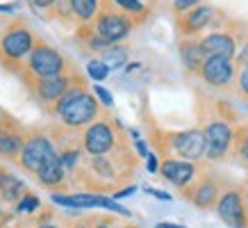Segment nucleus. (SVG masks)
<instances>
[{
    "label": "nucleus",
    "instance_id": "f257e3e1",
    "mask_svg": "<svg viewBox=\"0 0 248 228\" xmlns=\"http://www.w3.org/2000/svg\"><path fill=\"white\" fill-rule=\"evenodd\" d=\"M53 112L60 116L62 121L66 123L68 128H82L87 123L96 121L100 105H98L96 94H89L84 82L71 87V89L62 96L57 103L53 105Z\"/></svg>",
    "mask_w": 248,
    "mask_h": 228
},
{
    "label": "nucleus",
    "instance_id": "f03ea898",
    "mask_svg": "<svg viewBox=\"0 0 248 228\" xmlns=\"http://www.w3.org/2000/svg\"><path fill=\"white\" fill-rule=\"evenodd\" d=\"M34 41L37 39L28 28V23L23 18H14L0 32V64L18 73L23 68V60H28V55L32 53Z\"/></svg>",
    "mask_w": 248,
    "mask_h": 228
},
{
    "label": "nucleus",
    "instance_id": "7ed1b4c3",
    "mask_svg": "<svg viewBox=\"0 0 248 228\" xmlns=\"http://www.w3.org/2000/svg\"><path fill=\"white\" fill-rule=\"evenodd\" d=\"M66 71H71L66 57H64L57 48H53L48 41L37 39L32 53L28 55V64L18 71V76H21V80L25 84H30V82H34V80H46V78L62 76V73H66Z\"/></svg>",
    "mask_w": 248,
    "mask_h": 228
},
{
    "label": "nucleus",
    "instance_id": "20e7f679",
    "mask_svg": "<svg viewBox=\"0 0 248 228\" xmlns=\"http://www.w3.org/2000/svg\"><path fill=\"white\" fill-rule=\"evenodd\" d=\"M132 18H130L125 12H116V9H100L98 12V16L91 21V28H93V32H96L98 37L103 39V41H107L109 46H114L116 41H121V39H125L132 32Z\"/></svg>",
    "mask_w": 248,
    "mask_h": 228
},
{
    "label": "nucleus",
    "instance_id": "39448f33",
    "mask_svg": "<svg viewBox=\"0 0 248 228\" xmlns=\"http://www.w3.org/2000/svg\"><path fill=\"white\" fill-rule=\"evenodd\" d=\"M76 82H84L82 78H78L76 71H66L62 76L55 78H46V80H34V82L28 84V89L34 94V98L44 105H55L57 100L66 94L71 87H76Z\"/></svg>",
    "mask_w": 248,
    "mask_h": 228
},
{
    "label": "nucleus",
    "instance_id": "423d86ee",
    "mask_svg": "<svg viewBox=\"0 0 248 228\" xmlns=\"http://www.w3.org/2000/svg\"><path fill=\"white\" fill-rule=\"evenodd\" d=\"M205 155L210 160H221L226 158L228 151L234 144V132L230 128V123L223 119L210 121L205 126Z\"/></svg>",
    "mask_w": 248,
    "mask_h": 228
},
{
    "label": "nucleus",
    "instance_id": "0eeeda50",
    "mask_svg": "<svg viewBox=\"0 0 248 228\" xmlns=\"http://www.w3.org/2000/svg\"><path fill=\"white\" fill-rule=\"evenodd\" d=\"M53 203L64 205V208H105L109 212L123 214V217H130V210L123 208L119 201H114L112 196H105V194H53Z\"/></svg>",
    "mask_w": 248,
    "mask_h": 228
},
{
    "label": "nucleus",
    "instance_id": "6e6552de",
    "mask_svg": "<svg viewBox=\"0 0 248 228\" xmlns=\"http://www.w3.org/2000/svg\"><path fill=\"white\" fill-rule=\"evenodd\" d=\"M217 214L226 226H232V228H246L248 226L244 194H241L239 187H230V190H226L221 194V198H218V203H217Z\"/></svg>",
    "mask_w": 248,
    "mask_h": 228
},
{
    "label": "nucleus",
    "instance_id": "1a4fd4ad",
    "mask_svg": "<svg viewBox=\"0 0 248 228\" xmlns=\"http://www.w3.org/2000/svg\"><path fill=\"white\" fill-rule=\"evenodd\" d=\"M82 146L91 158L107 155L116 146V135H114L109 121H93L82 135Z\"/></svg>",
    "mask_w": 248,
    "mask_h": 228
},
{
    "label": "nucleus",
    "instance_id": "9d476101",
    "mask_svg": "<svg viewBox=\"0 0 248 228\" xmlns=\"http://www.w3.org/2000/svg\"><path fill=\"white\" fill-rule=\"evenodd\" d=\"M169 148H173L182 160L196 162L205 155V132L198 128L173 132L169 135Z\"/></svg>",
    "mask_w": 248,
    "mask_h": 228
},
{
    "label": "nucleus",
    "instance_id": "9b49d317",
    "mask_svg": "<svg viewBox=\"0 0 248 228\" xmlns=\"http://www.w3.org/2000/svg\"><path fill=\"white\" fill-rule=\"evenodd\" d=\"M55 151L53 142L44 135H30L25 139V146H23V153L21 158H18V164H21L25 171H30V174L37 176V171L41 169V164L46 162V158Z\"/></svg>",
    "mask_w": 248,
    "mask_h": 228
},
{
    "label": "nucleus",
    "instance_id": "f8f14e48",
    "mask_svg": "<svg viewBox=\"0 0 248 228\" xmlns=\"http://www.w3.org/2000/svg\"><path fill=\"white\" fill-rule=\"evenodd\" d=\"M182 196H187V201L196 205V208H203V210H210V208H217L218 198H221V190H218V180L212 178V176H203L194 180L189 187L182 190Z\"/></svg>",
    "mask_w": 248,
    "mask_h": 228
},
{
    "label": "nucleus",
    "instance_id": "ddd939ff",
    "mask_svg": "<svg viewBox=\"0 0 248 228\" xmlns=\"http://www.w3.org/2000/svg\"><path fill=\"white\" fill-rule=\"evenodd\" d=\"M201 78L212 87H228L234 80V64L228 57H207L201 68Z\"/></svg>",
    "mask_w": 248,
    "mask_h": 228
},
{
    "label": "nucleus",
    "instance_id": "4468645a",
    "mask_svg": "<svg viewBox=\"0 0 248 228\" xmlns=\"http://www.w3.org/2000/svg\"><path fill=\"white\" fill-rule=\"evenodd\" d=\"M159 174L164 176L169 182H173L175 187H189L194 182V174H196V167L194 162H187V160H178V158H166L159 167Z\"/></svg>",
    "mask_w": 248,
    "mask_h": 228
},
{
    "label": "nucleus",
    "instance_id": "2eb2a0df",
    "mask_svg": "<svg viewBox=\"0 0 248 228\" xmlns=\"http://www.w3.org/2000/svg\"><path fill=\"white\" fill-rule=\"evenodd\" d=\"M214 7H210V5H198V7L189 9L187 14L178 16V21H175V25H178V30L185 34V37H191V34H196V32H201L203 28H207L212 21H214Z\"/></svg>",
    "mask_w": 248,
    "mask_h": 228
},
{
    "label": "nucleus",
    "instance_id": "dca6fc26",
    "mask_svg": "<svg viewBox=\"0 0 248 228\" xmlns=\"http://www.w3.org/2000/svg\"><path fill=\"white\" fill-rule=\"evenodd\" d=\"M201 46L207 57H228V60L237 57V41L228 32H212L201 39Z\"/></svg>",
    "mask_w": 248,
    "mask_h": 228
},
{
    "label": "nucleus",
    "instance_id": "f3484780",
    "mask_svg": "<svg viewBox=\"0 0 248 228\" xmlns=\"http://www.w3.org/2000/svg\"><path fill=\"white\" fill-rule=\"evenodd\" d=\"M64 164H62V158H60V153L53 151L48 158H46V162L41 164V169L37 171V178L39 182L44 185V187H60L62 180H64Z\"/></svg>",
    "mask_w": 248,
    "mask_h": 228
},
{
    "label": "nucleus",
    "instance_id": "a211bd4d",
    "mask_svg": "<svg viewBox=\"0 0 248 228\" xmlns=\"http://www.w3.org/2000/svg\"><path fill=\"white\" fill-rule=\"evenodd\" d=\"M25 146L23 135L16 130V126H2L0 128V158L5 160H18Z\"/></svg>",
    "mask_w": 248,
    "mask_h": 228
},
{
    "label": "nucleus",
    "instance_id": "6ab92c4d",
    "mask_svg": "<svg viewBox=\"0 0 248 228\" xmlns=\"http://www.w3.org/2000/svg\"><path fill=\"white\" fill-rule=\"evenodd\" d=\"M180 57H182V64H185L189 71H194V73L196 71L201 73L203 64L207 62V55H205L201 41H194V39L180 41Z\"/></svg>",
    "mask_w": 248,
    "mask_h": 228
},
{
    "label": "nucleus",
    "instance_id": "aec40b11",
    "mask_svg": "<svg viewBox=\"0 0 248 228\" xmlns=\"http://www.w3.org/2000/svg\"><path fill=\"white\" fill-rule=\"evenodd\" d=\"M23 192H25V182L0 167V198L7 203H14L16 198H21Z\"/></svg>",
    "mask_w": 248,
    "mask_h": 228
},
{
    "label": "nucleus",
    "instance_id": "412c9836",
    "mask_svg": "<svg viewBox=\"0 0 248 228\" xmlns=\"http://www.w3.org/2000/svg\"><path fill=\"white\" fill-rule=\"evenodd\" d=\"M73 16H78L80 23H91L98 16V0H68Z\"/></svg>",
    "mask_w": 248,
    "mask_h": 228
},
{
    "label": "nucleus",
    "instance_id": "4be33fe9",
    "mask_svg": "<svg viewBox=\"0 0 248 228\" xmlns=\"http://www.w3.org/2000/svg\"><path fill=\"white\" fill-rule=\"evenodd\" d=\"M125 60H128V50H125V48L109 46L107 50H103V62L107 64V68H109V71H114V68H121L123 64H125Z\"/></svg>",
    "mask_w": 248,
    "mask_h": 228
},
{
    "label": "nucleus",
    "instance_id": "5701e85b",
    "mask_svg": "<svg viewBox=\"0 0 248 228\" xmlns=\"http://www.w3.org/2000/svg\"><path fill=\"white\" fill-rule=\"evenodd\" d=\"M87 76H89L91 80L100 82V80H105V78L109 76V68H107V64L103 60H91L89 64H87Z\"/></svg>",
    "mask_w": 248,
    "mask_h": 228
},
{
    "label": "nucleus",
    "instance_id": "b1692460",
    "mask_svg": "<svg viewBox=\"0 0 248 228\" xmlns=\"http://www.w3.org/2000/svg\"><path fill=\"white\" fill-rule=\"evenodd\" d=\"M116 7H121V12L132 16H146V7H143L141 0H112Z\"/></svg>",
    "mask_w": 248,
    "mask_h": 228
},
{
    "label": "nucleus",
    "instance_id": "393cba45",
    "mask_svg": "<svg viewBox=\"0 0 248 228\" xmlns=\"http://www.w3.org/2000/svg\"><path fill=\"white\" fill-rule=\"evenodd\" d=\"M234 155L241 160H248V128H239L234 135Z\"/></svg>",
    "mask_w": 248,
    "mask_h": 228
},
{
    "label": "nucleus",
    "instance_id": "a878e982",
    "mask_svg": "<svg viewBox=\"0 0 248 228\" xmlns=\"http://www.w3.org/2000/svg\"><path fill=\"white\" fill-rule=\"evenodd\" d=\"M39 205H41V201H39V196H34V194H25V196L16 203V212H23V214H30L34 212Z\"/></svg>",
    "mask_w": 248,
    "mask_h": 228
},
{
    "label": "nucleus",
    "instance_id": "bb28decb",
    "mask_svg": "<svg viewBox=\"0 0 248 228\" xmlns=\"http://www.w3.org/2000/svg\"><path fill=\"white\" fill-rule=\"evenodd\" d=\"M60 158H62V164H64V169H76L78 162H80V155H78L76 148H66V151H62Z\"/></svg>",
    "mask_w": 248,
    "mask_h": 228
},
{
    "label": "nucleus",
    "instance_id": "cd10ccee",
    "mask_svg": "<svg viewBox=\"0 0 248 228\" xmlns=\"http://www.w3.org/2000/svg\"><path fill=\"white\" fill-rule=\"evenodd\" d=\"M203 0H173V9L178 12V14H187L189 9L198 7Z\"/></svg>",
    "mask_w": 248,
    "mask_h": 228
},
{
    "label": "nucleus",
    "instance_id": "c85d7f7f",
    "mask_svg": "<svg viewBox=\"0 0 248 228\" xmlns=\"http://www.w3.org/2000/svg\"><path fill=\"white\" fill-rule=\"evenodd\" d=\"M93 94H96V98L100 100L105 107H112L114 105V96L105 89V87H103V84H96V87H93Z\"/></svg>",
    "mask_w": 248,
    "mask_h": 228
},
{
    "label": "nucleus",
    "instance_id": "c756f323",
    "mask_svg": "<svg viewBox=\"0 0 248 228\" xmlns=\"http://www.w3.org/2000/svg\"><path fill=\"white\" fill-rule=\"evenodd\" d=\"M239 91H241V96L244 98H248V66L241 68V73H239Z\"/></svg>",
    "mask_w": 248,
    "mask_h": 228
},
{
    "label": "nucleus",
    "instance_id": "7c9ffc66",
    "mask_svg": "<svg viewBox=\"0 0 248 228\" xmlns=\"http://www.w3.org/2000/svg\"><path fill=\"white\" fill-rule=\"evenodd\" d=\"M57 2H60V0H30V5L34 7V12H39V9H53Z\"/></svg>",
    "mask_w": 248,
    "mask_h": 228
},
{
    "label": "nucleus",
    "instance_id": "2f4dec72",
    "mask_svg": "<svg viewBox=\"0 0 248 228\" xmlns=\"http://www.w3.org/2000/svg\"><path fill=\"white\" fill-rule=\"evenodd\" d=\"M146 190V194H151V196H155V198H159V201H171V194L169 192H162V190H155V187H143Z\"/></svg>",
    "mask_w": 248,
    "mask_h": 228
},
{
    "label": "nucleus",
    "instance_id": "473e14b6",
    "mask_svg": "<svg viewBox=\"0 0 248 228\" xmlns=\"http://www.w3.org/2000/svg\"><path fill=\"white\" fill-rule=\"evenodd\" d=\"M135 192H137V187H135V185H130V187H123V190H119V192H114V194H112V198H114V201H119V198L132 196V194H135Z\"/></svg>",
    "mask_w": 248,
    "mask_h": 228
},
{
    "label": "nucleus",
    "instance_id": "72a5a7b5",
    "mask_svg": "<svg viewBox=\"0 0 248 228\" xmlns=\"http://www.w3.org/2000/svg\"><path fill=\"white\" fill-rule=\"evenodd\" d=\"M148 164H146V167H148V171H151V174H157L159 171V164H157V155H155V153H151V155H148Z\"/></svg>",
    "mask_w": 248,
    "mask_h": 228
},
{
    "label": "nucleus",
    "instance_id": "f704fd0d",
    "mask_svg": "<svg viewBox=\"0 0 248 228\" xmlns=\"http://www.w3.org/2000/svg\"><path fill=\"white\" fill-rule=\"evenodd\" d=\"M135 146H137V153H139L141 158H148V155H151V153H148V146H146V142H141V139H137Z\"/></svg>",
    "mask_w": 248,
    "mask_h": 228
},
{
    "label": "nucleus",
    "instance_id": "c9c22d12",
    "mask_svg": "<svg viewBox=\"0 0 248 228\" xmlns=\"http://www.w3.org/2000/svg\"><path fill=\"white\" fill-rule=\"evenodd\" d=\"M237 64H241V66H248V44L241 48V53L237 55Z\"/></svg>",
    "mask_w": 248,
    "mask_h": 228
},
{
    "label": "nucleus",
    "instance_id": "e433bc0d",
    "mask_svg": "<svg viewBox=\"0 0 248 228\" xmlns=\"http://www.w3.org/2000/svg\"><path fill=\"white\" fill-rule=\"evenodd\" d=\"M16 7L18 5H0V14H12V12H16Z\"/></svg>",
    "mask_w": 248,
    "mask_h": 228
},
{
    "label": "nucleus",
    "instance_id": "4c0bfd02",
    "mask_svg": "<svg viewBox=\"0 0 248 228\" xmlns=\"http://www.w3.org/2000/svg\"><path fill=\"white\" fill-rule=\"evenodd\" d=\"M155 228H187V226H180V224H169V221H162V224H157Z\"/></svg>",
    "mask_w": 248,
    "mask_h": 228
},
{
    "label": "nucleus",
    "instance_id": "58836bf2",
    "mask_svg": "<svg viewBox=\"0 0 248 228\" xmlns=\"http://www.w3.org/2000/svg\"><path fill=\"white\" fill-rule=\"evenodd\" d=\"M73 228H96V226H91L89 221H78V224H73Z\"/></svg>",
    "mask_w": 248,
    "mask_h": 228
},
{
    "label": "nucleus",
    "instance_id": "ea45409f",
    "mask_svg": "<svg viewBox=\"0 0 248 228\" xmlns=\"http://www.w3.org/2000/svg\"><path fill=\"white\" fill-rule=\"evenodd\" d=\"M39 228H62V226H57V224H41Z\"/></svg>",
    "mask_w": 248,
    "mask_h": 228
},
{
    "label": "nucleus",
    "instance_id": "a19ab883",
    "mask_svg": "<svg viewBox=\"0 0 248 228\" xmlns=\"http://www.w3.org/2000/svg\"><path fill=\"white\" fill-rule=\"evenodd\" d=\"M96 228H109V224H107V221H98Z\"/></svg>",
    "mask_w": 248,
    "mask_h": 228
},
{
    "label": "nucleus",
    "instance_id": "79ce46f5",
    "mask_svg": "<svg viewBox=\"0 0 248 228\" xmlns=\"http://www.w3.org/2000/svg\"><path fill=\"white\" fill-rule=\"evenodd\" d=\"M246 208H248V187H246Z\"/></svg>",
    "mask_w": 248,
    "mask_h": 228
},
{
    "label": "nucleus",
    "instance_id": "37998d69",
    "mask_svg": "<svg viewBox=\"0 0 248 228\" xmlns=\"http://www.w3.org/2000/svg\"><path fill=\"white\" fill-rule=\"evenodd\" d=\"M2 119H5V114H2V112H0V123H2Z\"/></svg>",
    "mask_w": 248,
    "mask_h": 228
},
{
    "label": "nucleus",
    "instance_id": "c03bdc74",
    "mask_svg": "<svg viewBox=\"0 0 248 228\" xmlns=\"http://www.w3.org/2000/svg\"><path fill=\"white\" fill-rule=\"evenodd\" d=\"M123 228H137V226H132V224H128V226H123Z\"/></svg>",
    "mask_w": 248,
    "mask_h": 228
},
{
    "label": "nucleus",
    "instance_id": "a18cd8bd",
    "mask_svg": "<svg viewBox=\"0 0 248 228\" xmlns=\"http://www.w3.org/2000/svg\"><path fill=\"white\" fill-rule=\"evenodd\" d=\"M0 217H5V212H2V210H0Z\"/></svg>",
    "mask_w": 248,
    "mask_h": 228
},
{
    "label": "nucleus",
    "instance_id": "49530a36",
    "mask_svg": "<svg viewBox=\"0 0 248 228\" xmlns=\"http://www.w3.org/2000/svg\"><path fill=\"white\" fill-rule=\"evenodd\" d=\"M141 2H143V0H141Z\"/></svg>",
    "mask_w": 248,
    "mask_h": 228
}]
</instances>
